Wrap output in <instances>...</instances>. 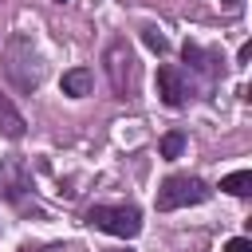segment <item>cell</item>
Segmentation results:
<instances>
[{"label": "cell", "mask_w": 252, "mask_h": 252, "mask_svg": "<svg viewBox=\"0 0 252 252\" xmlns=\"http://www.w3.org/2000/svg\"><path fill=\"white\" fill-rule=\"evenodd\" d=\"M142 43H146L154 55H169V39H165L158 28H142Z\"/></svg>", "instance_id": "cell-10"}, {"label": "cell", "mask_w": 252, "mask_h": 252, "mask_svg": "<svg viewBox=\"0 0 252 252\" xmlns=\"http://www.w3.org/2000/svg\"><path fill=\"white\" fill-rule=\"evenodd\" d=\"M158 154H161L165 161L181 158V154H185V130H169V134H161V142H158Z\"/></svg>", "instance_id": "cell-9"}, {"label": "cell", "mask_w": 252, "mask_h": 252, "mask_svg": "<svg viewBox=\"0 0 252 252\" xmlns=\"http://www.w3.org/2000/svg\"><path fill=\"white\" fill-rule=\"evenodd\" d=\"M181 59L193 67V71H201L205 79H217L224 67H220V55L217 51H209V47H201L197 39H185V47H181Z\"/></svg>", "instance_id": "cell-5"}, {"label": "cell", "mask_w": 252, "mask_h": 252, "mask_svg": "<svg viewBox=\"0 0 252 252\" xmlns=\"http://www.w3.org/2000/svg\"><path fill=\"white\" fill-rule=\"evenodd\" d=\"M224 252H252V240H248V236H232V240L224 244Z\"/></svg>", "instance_id": "cell-11"}, {"label": "cell", "mask_w": 252, "mask_h": 252, "mask_svg": "<svg viewBox=\"0 0 252 252\" xmlns=\"http://www.w3.org/2000/svg\"><path fill=\"white\" fill-rule=\"evenodd\" d=\"M213 197L209 181H201L197 173H169L161 185H158V213H173V209H185V205H205Z\"/></svg>", "instance_id": "cell-2"}, {"label": "cell", "mask_w": 252, "mask_h": 252, "mask_svg": "<svg viewBox=\"0 0 252 252\" xmlns=\"http://www.w3.org/2000/svg\"><path fill=\"white\" fill-rule=\"evenodd\" d=\"M83 220L98 232H110V236H122V240H134L142 232V209L130 205V201H118V205H91L83 213Z\"/></svg>", "instance_id": "cell-1"}, {"label": "cell", "mask_w": 252, "mask_h": 252, "mask_svg": "<svg viewBox=\"0 0 252 252\" xmlns=\"http://www.w3.org/2000/svg\"><path fill=\"white\" fill-rule=\"evenodd\" d=\"M0 134L4 138H12V142H20L24 134H28V122H24V114L12 106V98H4L0 94Z\"/></svg>", "instance_id": "cell-7"}, {"label": "cell", "mask_w": 252, "mask_h": 252, "mask_svg": "<svg viewBox=\"0 0 252 252\" xmlns=\"http://www.w3.org/2000/svg\"><path fill=\"white\" fill-rule=\"evenodd\" d=\"M220 4H228V8H236V4H240V0H220Z\"/></svg>", "instance_id": "cell-13"}, {"label": "cell", "mask_w": 252, "mask_h": 252, "mask_svg": "<svg viewBox=\"0 0 252 252\" xmlns=\"http://www.w3.org/2000/svg\"><path fill=\"white\" fill-rule=\"evenodd\" d=\"M106 252H130V248H106Z\"/></svg>", "instance_id": "cell-14"}, {"label": "cell", "mask_w": 252, "mask_h": 252, "mask_svg": "<svg viewBox=\"0 0 252 252\" xmlns=\"http://www.w3.org/2000/svg\"><path fill=\"white\" fill-rule=\"evenodd\" d=\"M55 4H67V0H55Z\"/></svg>", "instance_id": "cell-15"}, {"label": "cell", "mask_w": 252, "mask_h": 252, "mask_svg": "<svg viewBox=\"0 0 252 252\" xmlns=\"http://www.w3.org/2000/svg\"><path fill=\"white\" fill-rule=\"evenodd\" d=\"M59 87H63L67 98H87V94L94 91V71H91V67H71V71H63Z\"/></svg>", "instance_id": "cell-6"}, {"label": "cell", "mask_w": 252, "mask_h": 252, "mask_svg": "<svg viewBox=\"0 0 252 252\" xmlns=\"http://www.w3.org/2000/svg\"><path fill=\"white\" fill-rule=\"evenodd\" d=\"M102 63H106V79H110L114 94H118V98H130L134 87H138V59H134V51H130V43H126L122 35L106 43Z\"/></svg>", "instance_id": "cell-3"}, {"label": "cell", "mask_w": 252, "mask_h": 252, "mask_svg": "<svg viewBox=\"0 0 252 252\" xmlns=\"http://www.w3.org/2000/svg\"><path fill=\"white\" fill-rule=\"evenodd\" d=\"M189 94H193V87H189L185 71H181L177 63H161V67H158V98H161L169 110H181V106L189 102Z\"/></svg>", "instance_id": "cell-4"}, {"label": "cell", "mask_w": 252, "mask_h": 252, "mask_svg": "<svg viewBox=\"0 0 252 252\" xmlns=\"http://www.w3.org/2000/svg\"><path fill=\"white\" fill-rule=\"evenodd\" d=\"M220 189L232 193V197H248L252 193V169H236V173L220 177Z\"/></svg>", "instance_id": "cell-8"}, {"label": "cell", "mask_w": 252, "mask_h": 252, "mask_svg": "<svg viewBox=\"0 0 252 252\" xmlns=\"http://www.w3.org/2000/svg\"><path fill=\"white\" fill-rule=\"evenodd\" d=\"M248 59H252V43H240V51H236V63H240V67H244V63H248Z\"/></svg>", "instance_id": "cell-12"}]
</instances>
